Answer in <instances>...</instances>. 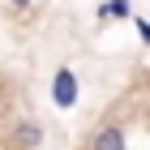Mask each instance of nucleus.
<instances>
[{
  "label": "nucleus",
  "mask_w": 150,
  "mask_h": 150,
  "mask_svg": "<svg viewBox=\"0 0 150 150\" xmlns=\"http://www.w3.org/2000/svg\"><path fill=\"white\" fill-rule=\"evenodd\" d=\"M137 35H142V39L150 43V22H146V17H137Z\"/></svg>",
  "instance_id": "5"
},
{
  "label": "nucleus",
  "mask_w": 150,
  "mask_h": 150,
  "mask_svg": "<svg viewBox=\"0 0 150 150\" xmlns=\"http://www.w3.org/2000/svg\"><path fill=\"white\" fill-rule=\"evenodd\" d=\"M107 17H133L129 0H103L99 4V22H107Z\"/></svg>",
  "instance_id": "4"
},
{
  "label": "nucleus",
  "mask_w": 150,
  "mask_h": 150,
  "mask_svg": "<svg viewBox=\"0 0 150 150\" xmlns=\"http://www.w3.org/2000/svg\"><path fill=\"white\" fill-rule=\"evenodd\" d=\"M13 137H17V146H26V150H30V146H39V142H43V125H35V120H22Z\"/></svg>",
  "instance_id": "3"
},
{
  "label": "nucleus",
  "mask_w": 150,
  "mask_h": 150,
  "mask_svg": "<svg viewBox=\"0 0 150 150\" xmlns=\"http://www.w3.org/2000/svg\"><path fill=\"white\" fill-rule=\"evenodd\" d=\"M13 4H17V9H30V0H13Z\"/></svg>",
  "instance_id": "6"
},
{
  "label": "nucleus",
  "mask_w": 150,
  "mask_h": 150,
  "mask_svg": "<svg viewBox=\"0 0 150 150\" xmlns=\"http://www.w3.org/2000/svg\"><path fill=\"white\" fill-rule=\"evenodd\" d=\"M90 150H129V142H125V133H120V129H99V133H94V146Z\"/></svg>",
  "instance_id": "2"
},
{
  "label": "nucleus",
  "mask_w": 150,
  "mask_h": 150,
  "mask_svg": "<svg viewBox=\"0 0 150 150\" xmlns=\"http://www.w3.org/2000/svg\"><path fill=\"white\" fill-rule=\"evenodd\" d=\"M52 103H56V107H64V112L77 103V73H73L69 64H60V69H56V77H52Z\"/></svg>",
  "instance_id": "1"
}]
</instances>
